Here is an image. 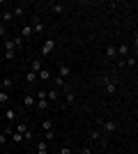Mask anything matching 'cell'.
Instances as JSON below:
<instances>
[{
    "instance_id": "6da1fadb",
    "label": "cell",
    "mask_w": 138,
    "mask_h": 154,
    "mask_svg": "<svg viewBox=\"0 0 138 154\" xmlns=\"http://www.w3.org/2000/svg\"><path fill=\"white\" fill-rule=\"evenodd\" d=\"M97 83L104 88L106 94H115V90H118V81H115V78H111V76H101Z\"/></svg>"
},
{
    "instance_id": "7a4b0ae2",
    "label": "cell",
    "mask_w": 138,
    "mask_h": 154,
    "mask_svg": "<svg viewBox=\"0 0 138 154\" xmlns=\"http://www.w3.org/2000/svg\"><path fill=\"white\" fill-rule=\"evenodd\" d=\"M21 113H23V106L21 108H5V120L7 122H16Z\"/></svg>"
},
{
    "instance_id": "3957f363",
    "label": "cell",
    "mask_w": 138,
    "mask_h": 154,
    "mask_svg": "<svg viewBox=\"0 0 138 154\" xmlns=\"http://www.w3.org/2000/svg\"><path fill=\"white\" fill-rule=\"evenodd\" d=\"M53 48H55V39L48 37V39H44V44H41V51H39V53L46 58V55H51V53H53Z\"/></svg>"
},
{
    "instance_id": "277c9868",
    "label": "cell",
    "mask_w": 138,
    "mask_h": 154,
    "mask_svg": "<svg viewBox=\"0 0 138 154\" xmlns=\"http://www.w3.org/2000/svg\"><path fill=\"white\" fill-rule=\"evenodd\" d=\"M62 90H65V103H67V106H72V103L76 101V92H74V88H72L69 83H67L65 88H62Z\"/></svg>"
},
{
    "instance_id": "5b68a950",
    "label": "cell",
    "mask_w": 138,
    "mask_h": 154,
    "mask_svg": "<svg viewBox=\"0 0 138 154\" xmlns=\"http://www.w3.org/2000/svg\"><path fill=\"white\" fill-rule=\"evenodd\" d=\"M99 124L104 127V136H111L118 129V122H113V120H99Z\"/></svg>"
},
{
    "instance_id": "8992f818",
    "label": "cell",
    "mask_w": 138,
    "mask_h": 154,
    "mask_svg": "<svg viewBox=\"0 0 138 154\" xmlns=\"http://www.w3.org/2000/svg\"><path fill=\"white\" fill-rule=\"evenodd\" d=\"M90 138H92V140H99L101 145H106V136H104V131H99V129H92Z\"/></svg>"
},
{
    "instance_id": "52a82bcc",
    "label": "cell",
    "mask_w": 138,
    "mask_h": 154,
    "mask_svg": "<svg viewBox=\"0 0 138 154\" xmlns=\"http://www.w3.org/2000/svg\"><path fill=\"white\" fill-rule=\"evenodd\" d=\"M30 28H32V35H41V32H44V26H41V21L37 19V16H35V19H32V23H30Z\"/></svg>"
},
{
    "instance_id": "ba28073f",
    "label": "cell",
    "mask_w": 138,
    "mask_h": 154,
    "mask_svg": "<svg viewBox=\"0 0 138 154\" xmlns=\"http://www.w3.org/2000/svg\"><path fill=\"white\" fill-rule=\"evenodd\" d=\"M69 76H72V67H69V64H60V76H58V78L67 81Z\"/></svg>"
},
{
    "instance_id": "9c48e42d",
    "label": "cell",
    "mask_w": 138,
    "mask_h": 154,
    "mask_svg": "<svg viewBox=\"0 0 138 154\" xmlns=\"http://www.w3.org/2000/svg\"><path fill=\"white\" fill-rule=\"evenodd\" d=\"M21 39H26V42L32 39V28H30V26H23V28H21Z\"/></svg>"
},
{
    "instance_id": "30bf717a",
    "label": "cell",
    "mask_w": 138,
    "mask_h": 154,
    "mask_svg": "<svg viewBox=\"0 0 138 154\" xmlns=\"http://www.w3.org/2000/svg\"><path fill=\"white\" fill-rule=\"evenodd\" d=\"M129 51H131V48H129V44H120L118 48H115V53H118V55H122V58H129Z\"/></svg>"
},
{
    "instance_id": "8fae6325",
    "label": "cell",
    "mask_w": 138,
    "mask_h": 154,
    "mask_svg": "<svg viewBox=\"0 0 138 154\" xmlns=\"http://www.w3.org/2000/svg\"><path fill=\"white\" fill-rule=\"evenodd\" d=\"M65 9H67L65 2H51V12H53V14H62Z\"/></svg>"
},
{
    "instance_id": "7c38bea8",
    "label": "cell",
    "mask_w": 138,
    "mask_h": 154,
    "mask_svg": "<svg viewBox=\"0 0 138 154\" xmlns=\"http://www.w3.org/2000/svg\"><path fill=\"white\" fill-rule=\"evenodd\" d=\"M41 69H44V67H41V62H39L37 58H32V60H30V71H35V74H39Z\"/></svg>"
},
{
    "instance_id": "4fadbf2b",
    "label": "cell",
    "mask_w": 138,
    "mask_h": 154,
    "mask_svg": "<svg viewBox=\"0 0 138 154\" xmlns=\"http://www.w3.org/2000/svg\"><path fill=\"white\" fill-rule=\"evenodd\" d=\"M35 108L37 110H46L48 108V99H35Z\"/></svg>"
},
{
    "instance_id": "5bb4252c",
    "label": "cell",
    "mask_w": 138,
    "mask_h": 154,
    "mask_svg": "<svg viewBox=\"0 0 138 154\" xmlns=\"http://www.w3.org/2000/svg\"><path fill=\"white\" fill-rule=\"evenodd\" d=\"M0 19H2V26H7V23H9V21L14 19V16H12V12H9V9H2V14H0Z\"/></svg>"
},
{
    "instance_id": "9a60e30c",
    "label": "cell",
    "mask_w": 138,
    "mask_h": 154,
    "mask_svg": "<svg viewBox=\"0 0 138 154\" xmlns=\"http://www.w3.org/2000/svg\"><path fill=\"white\" fill-rule=\"evenodd\" d=\"M37 154H48V143H46V140L37 143Z\"/></svg>"
},
{
    "instance_id": "2e32d148",
    "label": "cell",
    "mask_w": 138,
    "mask_h": 154,
    "mask_svg": "<svg viewBox=\"0 0 138 154\" xmlns=\"http://www.w3.org/2000/svg\"><path fill=\"white\" fill-rule=\"evenodd\" d=\"M37 81H41V83H44V81H51V71H48V69H41L39 74H37Z\"/></svg>"
},
{
    "instance_id": "e0dca14e",
    "label": "cell",
    "mask_w": 138,
    "mask_h": 154,
    "mask_svg": "<svg viewBox=\"0 0 138 154\" xmlns=\"http://www.w3.org/2000/svg\"><path fill=\"white\" fill-rule=\"evenodd\" d=\"M46 99H48V101H60V92L58 90H48L46 92Z\"/></svg>"
},
{
    "instance_id": "ac0fdd59",
    "label": "cell",
    "mask_w": 138,
    "mask_h": 154,
    "mask_svg": "<svg viewBox=\"0 0 138 154\" xmlns=\"http://www.w3.org/2000/svg\"><path fill=\"white\" fill-rule=\"evenodd\" d=\"M9 12H12V16L14 19H21V16H23V14H26V9H23V7H14V9H9Z\"/></svg>"
},
{
    "instance_id": "d6986e66",
    "label": "cell",
    "mask_w": 138,
    "mask_h": 154,
    "mask_svg": "<svg viewBox=\"0 0 138 154\" xmlns=\"http://www.w3.org/2000/svg\"><path fill=\"white\" fill-rule=\"evenodd\" d=\"M23 106H26V108H32V106H35V97L26 94V97H23Z\"/></svg>"
},
{
    "instance_id": "ffe728a7",
    "label": "cell",
    "mask_w": 138,
    "mask_h": 154,
    "mask_svg": "<svg viewBox=\"0 0 138 154\" xmlns=\"http://www.w3.org/2000/svg\"><path fill=\"white\" fill-rule=\"evenodd\" d=\"M9 138H12V143H14V145H21V143H23V134H19V131H14V134L9 136Z\"/></svg>"
},
{
    "instance_id": "44dd1931",
    "label": "cell",
    "mask_w": 138,
    "mask_h": 154,
    "mask_svg": "<svg viewBox=\"0 0 138 154\" xmlns=\"http://www.w3.org/2000/svg\"><path fill=\"white\" fill-rule=\"evenodd\" d=\"M0 85H2V90H12V85H14V81H12V78H2V81H0Z\"/></svg>"
},
{
    "instance_id": "7402d4cb",
    "label": "cell",
    "mask_w": 138,
    "mask_h": 154,
    "mask_svg": "<svg viewBox=\"0 0 138 154\" xmlns=\"http://www.w3.org/2000/svg\"><path fill=\"white\" fill-rule=\"evenodd\" d=\"M41 131H53V120H41Z\"/></svg>"
},
{
    "instance_id": "603a6c76",
    "label": "cell",
    "mask_w": 138,
    "mask_h": 154,
    "mask_svg": "<svg viewBox=\"0 0 138 154\" xmlns=\"http://www.w3.org/2000/svg\"><path fill=\"white\" fill-rule=\"evenodd\" d=\"M41 140L53 143V140H55V131H44V138H41Z\"/></svg>"
},
{
    "instance_id": "cb8c5ba5",
    "label": "cell",
    "mask_w": 138,
    "mask_h": 154,
    "mask_svg": "<svg viewBox=\"0 0 138 154\" xmlns=\"http://www.w3.org/2000/svg\"><path fill=\"white\" fill-rule=\"evenodd\" d=\"M115 55H118V53H115V46H113V44H111V46H106V58H111V60H113Z\"/></svg>"
},
{
    "instance_id": "d4e9b609",
    "label": "cell",
    "mask_w": 138,
    "mask_h": 154,
    "mask_svg": "<svg viewBox=\"0 0 138 154\" xmlns=\"http://www.w3.org/2000/svg\"><path fill=\"white\" fill-rule=\"evenodd\" d=\"M28 129H30V127H28L26 122H19V124H16V129H14V131H19V134H26Z\"/></svg>"
},
{
    "instance_id": "484cf974",
    "label": "cell",
    "mask_w": 138,
    "mask_h": 154,
    "mask_svg": "<svg viewBox=\"0 0 138 154\" xmlns=\"http://www.w3.org/2000/svg\"><path fill=\"white\" fill-rule=\"evenodd\" d=\"M26 81H28V83H37V74H35V71H28V74H26Z\"/></svg>"
},
{
    "instance_id": "4316f807",
    "label": "cell",
    "mask_w": 138,
    "mask_h": 154,
    "mask_svg": "<svg viewBox=\"0 0 138 154\" xmlns=\"http://www.w3.org/2000/svg\"><path fill=\"white\" fill-rule=\"evenodd\" d=\"M9 101V92H5V90H0V103L5 106V103Z\"/></svg>"
},
{
    "instance_id": "83f0119b",
    "label": "cell",
    "mask_w": 138,
    "mask_h": 154,
    "mask_svg": "<svg viewBox=\"0 0 138 154\" xmlns=\"http://www.w3.org/2000/svg\"><path fill=\"white\" fill-rule=\"evenodd\" d=\"M14 58H16V51H5V60H9V62H12Z\"/></svg>"
},
{
    "instance_id": "f1b7e54d",
    "label": "cell",
    "mask_w": 138,
    "mask_h": 154,
    "mask_svg": "<svg viewBox=\"0 0 138 154\" xmlns=\"http://www.w3.org/2000/svg\"><path fill=\"white\" fill-rule=\"evenodd\" d=\"M58 154H72V147H60Z\"/></svg>"
},
{
    "instance_id": "f546056e",
    "label": "cell",
    "mask_w": 138,
    "mask_h": 154,
    "mask_svg": "<svg viewBox=\"0 0 138 154\" xmlns=\"http://www.w3.org/2000/svg\"><path fill=\"white\" fill-rule=\"evenodd\" d=\"M5 143H7V136L2 134V131H0V147H2V145H5Z\"/></svg>"
},
{
    "instance_id": "4dcf8cb0",
    "label": "cell",
    "mask_w": 138,
    "mask_h": 154,
    "mask_svg": "<svg viewBox=\"0 0 138 154\" xmlns=\"http://www.w3.org/2000/svg\"><path fill=\"white\" fill-rule=\"evenodd\" d=\"M0 37H7V26H0Z\"/></svg>"
},
{
    "instance_id": "1f68e13d",
    "label": "cell",
    "mask_w": 138,
    "mask_h": 154,
    "mask_svg": "<svg viewBox=\"0 0 138 154\" xmlns=\"http://www.w3.org/2000/svg\"><path fill=\"white\" fill-rule=\"evenodd\" d=\"M81 154H92V149L90 147H83V149H81Z\"/></svg>"
},
{
    "instance_id": "d6a6232c",
    "label": "cell",
    "mask_w": 138,
    "mask_h": 154,
    "mask_svg": "<svg viewBox=\"0 0 138 154\" xmlns=\"http://www.w3.org/2000/svg\"><path fill=\"white\" fill-rule=\"evenodd\" d=\"M7 154H21V152H7Z\"/></svg>"
}]
</instances>
